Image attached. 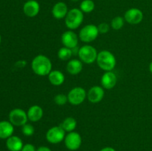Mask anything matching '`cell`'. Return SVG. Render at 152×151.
Instances as JSON below:
<instances>
[{"label": "cell", "instance_id": "obj_8", "mask_svg": "<svg viewBox=\"0 0 152 151\" xmlns=\"http://www.w3.org/2000/svg\"><path fill=\"white\" fill-rule=\"evenodd\" d=\"M9 121L13 126L22 127L28 123V118L27 112L21 108H15L10 110L8 115Z\"/></svg>", "mask_w": 152, "mask_h": 151}, {"label": "cell", "instance_id": "obj_17", "mask_svg": "<svg viewBox=\"0 0 152 151\" xmlns=\"http://www.w3.org/2000/svg\"><path fill=\"white\" fill-rule=\"evenodd\" d=\"M83 69V62L80 59H72L68 61L66 65V70L71 75H77Z\"/></svg>", "mask_w": 152, "mask_h": 151}, {"label": "cell", "instance_id": "obj_4", "mask_svg": "<svg viewBox=\"0 0 152 151\" xmlns=\"http://www.w3.org/2000/svg\"><path fill=\"white\" fill-rule=\"evenodd\" d=\"M98 52L94 47L90 44H85L80 47L78 56L80 60L85 64L91 65L96 61Z\"/></svg>", "mask_w": 152, "mask_h": 151}, {"label": "cell", "instance_id": "obj_22", "mask_svg": "<svg viewBox=\"0 0 152 151\" xmlns=\"http://www.w3.org/2000/svg\"><path fill=\"white\" fill-rule=\"evenodd\" d=\"M80 9L83 13H90L95 9V3L93 0H83L80 4Z\"/></svg>", "mask_w": 152, "mask_h": 151}, {"label": "cell", "instance_id": "obj_24", "mask_svg": "<svg viewBox=\"0 0 152 151\" xmlns=\"http://www.w3.org/2000/svg\"><path fill=\"white\" fill-rule=\"evenodd\" d=\"M125 22L126 21H125L124 17H123V16H115L111 20V26L112 28V29L115 30H120L124 26Z\"/></svg>", "mask_w": 152, "mask_h": 151}, {"label": "cell", "instance_id": "obj_19", "mask_svg": "<svg viewBox=\"0 0 152 151\" xmlns=\"http://www.w3.org/2000/svg\"><path fill=\"white\" fill-rule=\"evenodd\" d=\"M14 132V126L10 121H0V139H7L13 136Z\"/></svg>", "mask_w": 152, "mask_h": 151}, {"label": "cell", "instance_id": "obj_20", "mask_svg": "<svg viewBox=\"0 0 152 151\" xmlns=\"http://www.w3.org/2000/svg\"><path fill=\"white\" fill-rule=\"evenodd\" d=\"M48 80L51 84L54 86H60L65 82V76L62 71L59 70H52L48 75Z\"/></svg>", "mask_w": 152, "mask_h": 151}, {"label": "cell", "instance_id": "obj_26", "mask_svg": "<svg viewBox=\"0 0 152 151\" xmlns=\"http://www.w3.org/2000/svg\"><path fill=\"white\" fill-rule=\"evenodd\" d=\"M22 133L25 136H32L35 133V127L29 123H26L22 126Z\"/></svg>", "mask_w": 152, "mask_h": 151}, {"label": "cell", "instance_id": "obj_29", "mask_svg": "<svg viewBox=\"0 0 152 151\" xmlns=\"http://www.w3.org/2000/svg\"><path fill=\"white\" fill-rule=\"evenodd\" d=\"M26 65H27V62L25 60H19L16 63V66L19 68H25V67L26 66Z\"/></svg>", "mask_w": 152, "mask_h": 151}, {"label": "cell", "instance_id": "obj_35", "mask_svg": "<svg viewBox=\"0 0 152 151\" xmlns=\"http://www.w3.org/2000/svg\"><path fill=\"white\" fill-rule=\"evenodd\" d=\"M27 1H28V0H27Z\"/></svg>", "mask_w": 152, "mask_h": 151}, {"label": "cell", "instance_id": "obj_3", "mask_svg": "<svg viewBox=\"0 0 152 151\" xmlns=\"http://www.w3.org/2000/svg\"><path fill=\"white\" fill-rule=\"evenodd\" d=\"M84 20V13L80 8H72L69 10L65 18V26L71 30L77 29L81 26Z\"/></svg>", "mask_w": 152, "mask_h": 151}, {"label": "cell", "instance_id": "obj_16", "mask_svg": "<svg viewBox=\"0 0 152 151\" xmlns=\"http://www.w3.org/2000/svg\"><path fill=\"white\" fill-rule=\"evenodd\" d=\"M43 109L39 105H34L30 107L27 111L28 120L31 122H37L42 119L43 117Z\"/></svg>", "mask_w": 152, "mask_h": 151}, {"label": "cell", "instance_id": "obj_12", "mask_svg": "<svg viewBox=\"0 0 152 151\" xmlns=\"http://www.w3.org/2000/svg\"><path fill=\"white\" fill-rule=\"evenodd\" d=\"M105 96V89L99 85H94L87 92V99L91 103L96 104L100 102Z\"/></svg>", "mask_w": 152, "mask_h": 151}, {"label": "cell", "instance_id": "obj_9", "mask_svg": "<svg viewBox=\"0 0 152 151\" xmlns=\"http://www.w3.org/2000/svg\"><path fill=\"white\" fill-rule=\"evenodd\" d=\"M64 142L67 149L71 151H75L81 147L83 139L80 133L76 131H73L66 134Z\"/></svg>", "mask_w": 152, "mask_h": 151}, {"label": "cell", "instance_id": "obj_30", "mask_svg": "<svg viewBox=\"0 0 152 151\" xmlns=\"http://www.w3.org/2000/svg\"><path fill=\"white\" fill-rule=\"evenodd\" d=\"M37 151H52L49 147L46 146H41L37 149Z\"/></svg>", "mask_w": 152, "mask_h": 151}, {"label": "cell", "instance_id": "obj_7", "mask_svg": "<svg viewBox=\"0 0 152 151\" xmlns=\"http://www.w3.org/2000/svg\"><path fill=\"white\" fill-rule=\"evenodd\" d=\"M66 132L62 129L60 125L59 126H53L48 129L45 135L46 139L48 142L53 144H56L65 139Z\"/></svg>", "mask_w": 152, "mask_h": 151}, {"label": "cell", "instance_id": "obj_2", "mask_svg": "<svg viewBox=\"0 0 152 151\" xmlns=\"http://www.w3.org/2000/svg\"><path fill=\"white\" fill-rule=\"evenodd\" d=\"M96 62L99 68L105 72L112 71L117 65L115 56L111 51L107 50H103L98 53Z\"/></svg>", "mask_w": 152, "mask_h": 151}, {"label": "cell", "instance_id": "obj_10", "mask_svg": "<svg viewBox=\"0 0 152 151\" xmlns=\"http://www.w3.org/2000/svg\"><path fill=\"white\" fill-rule=\"evenodd\" d=\"M144 15L142 10L137 7H132L126 11L124 14V19L130 25H138L143 20Z\"/></svg>", "mask_w": 152, "mask_h": 151}, {"label": "cell", "instance_id": "obj_27", "mask_svg": "<svg viewBox=\"0 0 152 151\" xmlns=\"http://www.w3.org/2000/svg\"><path fill=\"white\" fill-rule=\"evenodd\" d=\"M98 30H99V33L101 34H105L109 31L110 30V26L108 24H107L106 22H102L100 23L97 26Z\"/></svg>", "mask_w": 152, "mask_h": 151}, {"label": "cell", "instance_id": "obj_13", "mask_svg": "<svg viewBox=\"0 0 152 151\" xmlns=\"http://www.w3.org/2000/svg\"><path fill=\"white\" fill-rule=\"evenodd\" d=\"M101 86L104 89L111 90L116 86L117 83V76L113 71H106L102 76L100 79Z\"/></svg>", "mask_w": 152, "mask_h": 151}, {"label": "cell", "instance_id": "obj_1", "mask_svg": "<svg viewBox=\"0 0 152 151\" xmlns=\"http://www.w3.org/2000/svg\"><path fill=\"white\" fill-rule=\"evenodd\" d=\"M31 69L37 76H45L52 70L51 61L45 55H37L31 62Z\"/></svg>", "mask_w": 152, "mask_h": 151}, {"label": "cell", "instance_id": "obj_11", "mask_svg": "<svg viewBox=\"0 0 152 151\" xmlns=\"http://www.w3.org/2000/svg\"><path fill=\"white\" fill-rule=\"evenodd\" d=\"M61 41L64 47L73 49L77 47L79 43V36L74 30H68L62 34Z\"/></svg>", "mask_w": 152, "mask_h": 151}, {"label": "cell", "instance_id": "obj_23", "mask_svg": "<svg viewBox=\"0 0 152 151\" xmlns=\"http://www.w3.org/2000/svg\"><path fill=\"white\" fill-rule=\"evenodd\" d=\"M73 56L72 50L68 47H62L59 49L57 52V56L62 61H69Z\"/></svg>", "mask_w": 152, "mask_h": 151}, {"label": "cell", "instance_id": "obj_15", "mask_svg": "<svg viewBox=\"0 0 152 151\" xmlns=\"http://www.w3.org/2000/svg\"><path fill=\"white\" fill-rule=\"evenodd\" d=\"M68 5L63 1H58L53 6L51 10L52 15L56 19H62L66 17L68 14Z\"/></svg>", "mask_w": 152, "mask_h": 151}, {"label": "cell", "instance_id": "obj_33", "mask_svg": "<svg viewBox=\"0 0 152 151\" xmlns=\"http://www.w3.org/2000/svg\"><path fill=\"white\" fill-rule=\"evenodd\" d=\"M71 1H73V2H77V1H79L80 0H71Z\"/></svg>", "mask_w": 152, "mask_h": 151}, {"label": "cell", "instance_id": "obj_25", "mask_svg": "<svg viewBox=\"0 0 152 151\" xmlns=\"http://www.w3.org/2000/svg\"><path fill=\"white\" fill-rule=\"evenodd\" d=\"M53 101H54L55 104L59 106H63L65 105L67 102H68V96L65 95L64 93H58L53 98Z\"/></svg>", "mask_w": 152, "mask_h": 151}, {"label": "cell", "instance_id": "obj_34", "mask_svg": "<svg viewBox=\"0 0 152 151\" xmlns=\"http://www.w3.org/2000/svg\"><path fill=\"white\" fill-rule=\"evenodd\" d=\"M1 35H0V44H1Z\"/></svg>", "mask_w": 152, "mask_h": 151}, {"label": "cell", "instance_id": "obj_28", "mask_svg": "<svg viewBox=\"0 0 152 151\" xmlns=\"http://www.w3.org/2000/svg\"><path fill=\"white\" fill-rule=\"evenodd\" d=\"M21 151H37V149L32 144H24Z\"/></svg>", "mask_w": 152, "mask_h": 151}, {"label": "cell", "instance_id": "obj_32", "mask_svg": "<svg viewBox=\"0 0 152 151\" xmlns=\"http://www.w3.org/2000/svg\"><path fill=\"white\" fill-rule=\"evenodd\" d=\"M148 68H149L150 72H151V73L152 74V62H151V63L149 64V67H148Z\"/></svg>", "mask_w": 152, "mask_h": 151}, {"label": "cell", "instance_id": "obj_31", "mask_svg": "<svg viewBox=\"0 0 152 151\" xmlns=\"http://www.w3.org/2000/svg\"><path fill=\"white\" fill-rule=\"evenodd\" d=\"M99 151H117L114 148L111 147H105L102 148Z\"/></svg>", "mask_w": 152, "mask_h": 151}, {"label": "cell", "instance_id": "obj_18", "mask_svg": "<svg viewBox=\"0 0 152 151\" xmlns=\"http://www.w3.org/2000/svg\"><path fill=\"white\" fill-rule=\"evenodd\" d=\"M23 146V142L19 136H11L6 139V147L10 151H21Z\"/></svg>", "mask_w": 152, "mask_h": 151}, {"label": "cell", "instance_id": "obj_14", "mask_svg": "<svg viewBox=\"0 0 152 151\" xmlns=\"http://www.w3.org/2000/svg\"><path fill=\"white\" fill-rule=\"evenodd\" d=\"M40 11V4L36 0H28L24 4L23 12L25 16L34 18L39 14Z\"/></svg>", "mask_w": 152, "mask_h": 151}, {"label": "cell", "instance_id": "obj_6", "mask_svg": "<svg viewBox=\"0 0 152 151\" xmlns=\"http://www.w3.org/2000/svg\"><path fill=\"white\" fill-rule=\"evenodd\" d=\"M67 96L68 102L71 105L77 106L83 104L87 99V92L83 87H75L68 92Z\"/></svg>", "mask_w": 152, "mask_h": 151}, {"label": "cell", "instance_id": "obj_5", "mask_svg": "<svg viewBox=\"0 0 152 151\" xmlns=\"http://www.w3.org/2000/svg\"><path fill=\"white\" fill-rule=\"evenodd\" d=\"M99 32L96 25L89 24L83 27L79 33V38L85 43H90L96 39Z\"/></svg>", "mask_w": 152, "mask_h": 151}, {"label": "cell", "instance_id": "obj_21", "mask_svg": "<svg viewBox=\"0 0 152 151\" xmlns=\"http://www.w3.org/2000/svg\"><path fill=\"white\" fill-rule=\"evenodd\" d=\"M59 125L62 127V129L65 132L70 133V132H73L75 130L77 126V121L74 117L69 116L65 118Z\"/></svg>", "mask_w": 152, "mask_h": 151}]
</instances>
